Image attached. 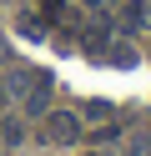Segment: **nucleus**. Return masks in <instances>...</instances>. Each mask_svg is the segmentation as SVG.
<instances>
[{"label":"nucleus","mask_w":151,"mask_h":156,"mask_svg":"<svg viewBox=\"0 0 151 156\" xmlns=\"http://www.w3.org/2000/svg\"><path fill=\"white\" fill-rule=\"evenodd\" d=\"M5 86L25 101V116H45V101H50V76L45 71H30V66H20V71L5 76Z\"/></svg>","instance_id":"1"},{"label":"nucleus","mask_w":151,"mask_h":156,"mask_svg":"<svg viewBox=\"0 0 151 156\" xmlns=\"http://www.w3.org/2000/svg\"><path fill=\"white\" fill-rule=\"evenodd\" d=\"M40 136H45L50 146H70V141L81 136V121H76L70 111H50V116H45V126H40Z\"/></svg>","instance_id":"2"},{"label":"nucleus","mask_w":151,"mask_h":156,"mask_svg":"<svg viewBox=\"0 0 151 156\" xmlns=\"http://www.w3.org/2000/svg\"><path fill=\"white\" fill-rule=\"evenodd\" d=\"M81 45L86 51H111V20H91L81 30Z\"/></svg>","instance_id":"3"},{"label":"nucleus","mask_w":151,"mask_h":156,"mask_svg":"<svg viewBox=\"0 0 151 156\" xmlns=\"http://www.w3.org/2000/svg\"><path fill=\"white\" fill-rule=\"evenodd\" d=\"M141 20H146V5H141V0H131L126 10H121V30H141Z\"/></svg>","instance_id":"4"},{"label":"nucleus","mask_w":151,"mask_h":156,"mask_svg":"<svg viewBox=\"0 0 151 156\" xmlns=\"http://www.w3.org/2000/svg\"><path fill=\"white\" fill-rule=\"evenodd\" d=\"M20 30L35 41V35H45V20H40V15H20Z\"/></svg>","instance_id":"5"},{"label":"nucleus","mask_w":151,"mask_h":156,"mask_svg":"<svg viewBox=\"0 0 151 156\" xmlns=\"http://www.w3.org/2000/svg\"><path fill=\"white\" fill-rule=\"evenodd\" d=\"M0 136H5V141H25V126H20V121H5Z\"/></svg>","instance_id":"6"},{"label":"nucleus","mask_w":151,"mask_h":156,"mask_svg":"<svg viewBox=\"0 0 151 156\" xmlns=\"http://www.w3.org/2000/svg\"><path fill=\"white\" fill-rule=\"evenodd\" d=\"M86 5H111V0H86Z\"/></svg>","instance_id":"7"}]
</instances>
